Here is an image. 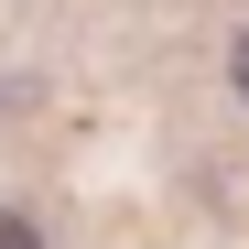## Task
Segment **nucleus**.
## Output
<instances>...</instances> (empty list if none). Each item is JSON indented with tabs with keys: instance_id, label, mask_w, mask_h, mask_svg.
<instances>
[{
	"instance_id": "f257e3e1",
	"label": "nucleus",
	"mask_w": 249,
	"mask_h": 249,
	"mask_svg": "<svg viewBox=\"0 0 249 249\" xmlns=\"http://www.w3.org/2000/svg\"><path fill=\"white\" fill-rule=\"evenodd\" d=\"M0 249H44V228H33V217H11V206H0Z\"/></svg>"
},
{
	"instance_id": "f03ea898",
	"label": "nucleus",
	"mask_w": 249,
	"mask_h": 249,
	"mask_svg": "<svg viewBox=\"0 0 249 249\" xmlns=\"http://www.w3.org/2000/svg\"><path fill=\"white\" fill-rule=\"evenodd\" d=\"M228 87H238V108H249V33L228 44Z\"/></svg>"
}]
</instances>
